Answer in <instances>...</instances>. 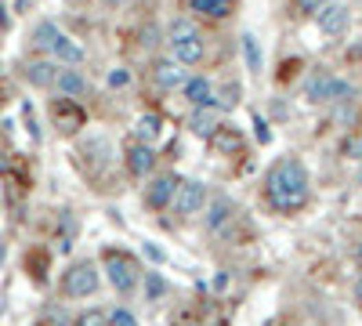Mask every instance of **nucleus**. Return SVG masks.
Masks as SVG:
<instances>
[{
    "label": "nucleus",
    "instance_id": "obj_2",
    "mask_svg": "<svg viewBox=\"0 0 362 326\" xmlns=\"http://www.w3.org/2000/svg\"><path fill=\"white\" fill-rule=\"evenodd\" d=\"M301 91H304V98H308L312 105H326V102H333V105H348V102H355V95H359L344 77H337V73H330V69H315V73H308Z\"/></svg>",
    "mask_w": 362,
    "mask_h": 326
},
{
    "label": "nucleus",
    "instance_id": "obj_29",
    "mask_svg": "<svg viewBox=\"0 0 362 326\" xmlns=\"http://www.w3.org/2000/svg\"><path fill=\"white\" fill-rule=\"evenodd\" d=\"M127 84H131V73L127 69H112L109 73V87H127Z\"/></svg>",
    "mask_w": 362,
    "mask_h": 326
},
{
    "label": "nucleus",
    "instance_id": "obj_13",
    "mask_svg": "<svg viewBox=\"0 0 362 326\" xmlns=\"http://www.w3.org/2000/svg\"><path fill=\"white\" fill-rule=\"evenodd\" d=\"M181 91H185V102L189 109H200V105H214V84L206 77H189L181 84Z\"/></svg>",
    "mask_w": 362,
    "mask_h": 326
},
{
    "label": "nucleus",
    "instance_id": "obj_31",
    "mask_svg": "<svg viewBox=\"0 0 362 326\" xmlns=\"http://www.w3.org/2000/svg\"><path fill=\"white\" fill-rule=\"evenodd\" d=\"M145 254H149L152 261H163V254H160V250H156V247H152V243H145Z\"/></svg>",
    "mask_w": 362,
    "mask_h": 326
},
{
    "label": "nucleus",
    "instance_id": "obj_16",
    "mask_svg": "<svg viewBox=\"0 0 362 326\" xmlns=\"http://www.w3.org/2000/svg\"><path fill=\"white\" fill-rule=\"evenodd\" d=\"M232 210L236 207H232L228 199H210V207H206V232H214V236L225 232L232 225Z\"/></svg>",
    "mask_w": 362,
    "mask_h": 326
},
{
    "label": "nucleus",
    "instance_id": "obj_18",
    "mask_svg": "<svg viewBox=\"0 0 362 326\" xmlns=\"http://www.w3.org/2000/svg\"><path fill=\"white\" fill-rule=\"evenodd\" d=\"M51 55H55V58L62 62V66H80V62H84V47L76 44L73 36L62 33V36H58V44L51 47Z\"/></svg>",
    "mask_w": 362,
    "mask_h": 326
},
{
    "label": "nucleus",
    "instance_id": "obj_10",
    "mask_svg": "<svg viewBox=\"0 0 362 326\" xmlns=\"http://www.w3.org/2000/svg\"><path fill=\"white\" fill-rule=\"evenodd\" d=\"M206 142H210L221 156H239V153H243V145H247V142H243V134L232 127V123H217V131L206 138Z\"/></svg>",
    "mask_w": 362,
    "mask_h": 326
},
{
    "label": "nucleus",
    "instance_id": "obj_5",
    "mask_svg": "<svg viewBox=\"0 0 362 326\" xmlns=\"http://www.w3.org/2000/svg\"><path fill=\"white\" fill-rule=\"evenodd\" d=\"M206 203H210V192H206V185L203 181H181L178 185V192L171 199V207H174V214L178 218H192V214H203Z\"/></svg>",
    "mask_w": 362,
    "mask_h": 326
},
{
    "label": "nucleus",
    "instance_id": "obj_35",
    "mask_svg": "<svg viewBox=\"0 0 362 326\" xmlns=\"http://www.w3.org/2000/svg\"><path fill=\"white\" fill-rule=\"evenodd\" d=\"M359 181H362V167H359Z\"/></svg>",
    "mask_w": 362,
    "mask_h": 326
},
{
    "label": "nucleus",
    "instance_id": "obj_34",
    "mask_svg": "<svg viewBox=\"0 0 362 326\" xmlns=\"http://www.w3.org/2000/svg\"><path fill=\"white\" fill-rule=\"evenodd\" d=\"M206 326H228V323H221V319H214V323H206Z\"/></svg>",
    "mask_w": 362,
    "mask_h": 326
},
{
    "label": "nucleus",
    "instance_id": "obj_33",
    "mask_svg": "<svg viewBox=\"0 0 362 326\" xmlns=\"http://www.w3.org/2000/svg\"><path fill=\"white\" fill-rule=\"evenodd\" d=\"M106 4H116V8H120V4H127V0H106Z\"/></svg>",
    "mask_w": 362,
    "mask_h": 326
},
{
    "label": "nucleus",
    "instance_id": "obj_22",
    "mask_svg": "<svg viewBox=\"0 0 362 326\" xmlns=\"http://www.w3.org/2000/svg\"><path fill=\"white\" fill-rule=\"evenodd\" d=\"M160 127H163V120L152 116V112H145V116L134 123V138H138V142H149V145H152V142L160 138Z\"/></svg>",
    "mask_w": 362,
    "mask_h": 326
},
{
    "label": "nucleus",
    "instance_id": "obj_15",
    "mask_svg": "<svg viewBox=\"0 0 362 326\" xmlns=\"http://www.w3.org/2000/svg\"><path fill=\"white\" fill-rule=\"evenodd\" d=\"M239 51H243V66L250 69V77L265 69V51H261V40H257L254 33H243L239 36Z\"/></svg>",
    "mask_w": 362,
    "mask_h": 326
},
{
    "label": "nucleus",
    "instance_id": "obj_20",
    "mask_svg": "<svg viewBox=\"0 0 362 326\" xmlns=\"http://www.w3.org/2000/svg\"><path fill=\"white\" fill-rule=\"evenodd\" d=\"M189 8L206 18H228L236 11V0H189Z\"/></svg>",
    "mask_w": 362,
    "mask_h": 326
},
{
    "label": "nucleus",
    "instance_id": "obj_30",
    "mask_svg": "<svg viewBox=\"0 0 362 326\" xmlns=\"http://www.w3.org/2000/svg\"><path fill=\"white\" fill-rule=\"evenodd\" d=\"M225 286H228V275L217 272V275H214V290H225Z\"/></svg>",
    "mask_w": 362,
    "mask_h": 326
},
{
    "label": "nucleus",
    "instance_id": "obj_19",
    "mask_svg": "<svg viewBox=\"0 0 362 326\" xmlns=\"http://www.w3.org/2000/svg\"><path fill=\"white\" fill-rule=\"evenodd\" d=\"M55 77H58L55 62H29V66H25V80L33 87H55Z\"/></svg>",
    "mask_w": 362,
    "mask_h": 326
},
{
    "label": "nucleus",
    "instance_id": "obj_25",
    "mask_svg": "<svg viewBox=\"0 0 362 326\" xmlns=\"http://www.w3.org/2000/svg\"><path fill=\"white\" fill-rule=\"evenodd\" d=\"M145 294H149V301H160L167 294V283L160 272H145Z\"/></svg>",
    "mask_w": 362,
    "mask_h": 326
},
{
    "label": "nucleus",
    "instance_id": "obj_4",
    "mask_svg": "<svg viewBox=\"0 0 362 326\" xmlns=\"http://www.w3.org/2000/svg\"><path fill=\"white\" fill-rule=\"evenodd\" d=\"M101 265H106V275H109V283H112L116 294L131 297L138 290L141 272H138V261L131 254H123V250H106V254H101Z\"/></svg>",
    "mask_w": 362,
    "mask_h": 326
},
{
    "label": "nucleus",
    "instance_id": "obj_32",
    "mask_svg": "<svg viewBox=\"0 0 362 326\" xmlns=\"http://www.w3.org/2000/svg\"><path fill=\"white\" fill-rule=\"evenodd\" d=\"M355 297L362 301V275H359V279H355Z\"/></svg>",
    "mask_w": 362,
    "mask_h": 326
},
{
    "label": "nucleus",
    "instance_id": "obj_12",
    "mask_svg": "<svg viewBox=\"0 0 362 326\" xmlns=\"http://www.w3.org/2000/svg\"><path fill=\"white\" fill-rule=\"evenodd\" d=\"M217 123H221V109L217 105H200V109H192V116H189V131L196 138H210L217 131Z\"/></svg>",
    "mask_w": 362,
    "mask_h": 326
},
{
    "label": "nucleus",
    "instance_id": "obj_23",
    "mask_svg": "<svg viewBox=\"0 0 362 326\" xmlns=\"http://www.w3.org/2000/svg\"><path fill=\"white\" fill-rule=\"evenodd\" d=\"M239 95H243V87L236 80H228V84H221V91H214V105L221 112H228V109L239 105Z\"/></svg>",
    "mask_w": 362,
    "mask_h": 326
},
{
    "label": "nucleus",
    "instance_id": "obj_17",
    "mask_svg": "<svg viewBox=\"0 0 362 326\" xmlns=\"http://www.w3.org/2000/svg\"><path fill=\"white\" fill-rule=\"evenodd\" d=\"M55 120L62 131H76L84 123V112L76 109V98H58L55 102Z\"/></svg>",
    "mask_w": 362,
    "mask_h": 326
},
{
    "label": "nucleus",
    "instance_id": "obj_21",
    "mask_svg": "<svg viewBox=\"0 0 362 326\" xmlns=\"http://www.w3.org/2000/svg\"><path fill=\"white\" fill-rule=\"evenodd\" d=\"M58 36H62V29L55 26V22H36V29H33V44L40 47V51H51V47L58 44Z\"/></svg>",
    "mask_w": 362,
    "mask_h": 326
},
{
    "label": "nucleus",
    "instance_id": "obj_3",
    "mask_svg": "<svg viewBox=\"0 0 362 326\" xmlns=\"http://www.w3.org/2000/svg\"><path fill=\"white\" fill-rule=\"evenodd\" d=\"M167 40H171L174 62H181L185 69L200 66L203 55H206V40H203V33L192 18H174L171 26H167Z\"/></svg>",
    "mask_w": 362,
    "mask_h": 326
},
{
    "label": "nucleus",
    "instance_id": "obj_11",
    "mask_svg": "<svg viewBox=\"0 0 362 326\" xmlns=\"http://www.w3.org/2000/svg\"><path fill=\"white\" fill-rule=\"evenodd\" d=\"M55 91H58L62 98H80V95H87V80H84V73L76 69V66H58Z\"/></svg>",
    "mask_w": 362,
    "mask_h": 326
},
{
    "label": "nucleus",
    "instance_id": "obj_28",
    "mask_svg": "<svg viewBox=\"0 0 362 326\" xmlns=\"http://www.w3.org/2000/svg\"><path fill=\"white\" fill-rule=\"evenodd\" d=\"M293 4H297V11H301V15H319L326 0H293Z\"/></svg>",
    "mask_w": 362,
    "mask_h": 326
},
{
    "label": "nucleus",
    "instance_id": "obj_27",
    "mask_svg": "<svg viewBox=\"0 0 362 326\" xmlns=\"http://www.w3.org/2000/svg\"><path fill=\"white\" fill-rule=\"evenodd\" d=\"M254 131H257V142L268 145L272 142V131H268V120L261 116V112H254Z\"/></svg>",
    "mask_w": 362,
    "mask_h": 326
},
{
    "label": "nucleus",
    "instance_id": "obj_6",
    "mask_svg": "<svg viewBox=\"0 0 362 326\" xmlns=\"http://www.w3.org/2000/svg\"><path fill=\"white\" fill-rule=\"evenodd\" d=\"M98 265L95 261H76V265L66 272V283H62V290H66V297H90L98 294Z\"/></svg>",
    "mask_w": 362,
    "mask_h": 326
},
{
    "label": "nucleus",
    "instance_id": "obj_26",
    "mask_svg": "<svg viewBox=\"0 0 362 326\" xmlns=\"http://www.w3.org/2000/svg\"><path fill=\"white\" fill-rule=\"evenodd\" d=\"M109 326H138V319H134L131 308H112L109 312Z\"/></svg>",
    "mask_w": 362,
    "mask_h": 326
},
{
    "label": "nucleus",
    "instance_id": "obj_8",
    "mask_svg": "<svg viewBox=\"0 0 362 326\" xmlns=\"http://www.w3.org/2000/svg\"><path fill=\"white\" fill-rule=\"evenodd\" d=\"M123 156H127V171H131L134 178H149V174L156 171V149H152L149 142H138L134 138Z\"/></svg>",
    "mask_w": 362,
    "mask_h": 326
},
{
    "label": "nucleus",
    "instance_id": "obj_7",
    "mask_svg": "<svg viewBox=\"0 0 362 326\" xmlns=\"http://www.w3.org/2000/svg\"><path fill=\"white\" fill-rule=\"evenodd\" d=\"M315 26L326 33V36H333V40H337V36H344L348 33V26H352V8L348 4H322V11L315 15Z\"/></svg>",
    "mask_w": 362,
    "mask_h": 326
},
{
    "label": "nucleus",
    "instance_id": "obj_24",
    "mask_svg": "<svg viewBox=\"0 0 362 326\" xmlns=\"http://www.w3.org/2000/svg\"><path fill=\"white\" fill-rule=\"evenodd\" d=\"M73 326H109V312H101V308H87L76 316Z\"/></svg>",
    "mask_w": 362,
    "mask_h": 326
},
{
    "label": "nucleus",
    "instance_id": "obj_36",
    "mask_svg": "<svg viewBox=\"0 0 362 326\" xmlns=\"http://www.w3.org/2000/svg\"><path fill=\"white\" fill-rule=\"evenodd\" d=\"M185 326H196V323H185Z\"/></svg>",
    "mask_w": 362,
    "mask_h": 326
},
{
    "label": "nucleus",
    "instance_id": "obj_1",
    "mask_svg": "<svg viewBox=\"0 0 362 326\" xmlns=\"http://www.w3.org/2000/svg\"><path fill=\"white\" fill-rule=\"evenodd\" d=\"M265 196L272 210H279V214H297V210H304V203L312 199V178H308L304 163L301 160H276L268 167V178H265Z\"/></svg>",
    "mask_w": 362,
    "mask_h": 326
},
{
    "label": "nucleus",
    "instance_id": "obj_14",
    "mask_svg": "<svg viewBox=\"0 0 362 326\" xmlns=\"http://www.w3.org/2000/svg\"><path fill=\"white\" fill-rule=\"evenodd\" d=\"M152 80H156V87H163V91H174V87H181L189 77H185V66L174 58L167 62H156V69H152Z\"/></svg>",
    "mask_w": 362,
    "mask_h": 326
},
{
    "label": "nucleus",
    "instance_id": "obj_9",
    "mask_svg": "<svg viewBox=\"0 0 362 326\" xmlns=\"http://www.w3.org/2000/svg\"><path fill=\"white\" fill-rule=\"evenodd\" d=\"M178 185H181V178L174 171H163L156 181L145 189V199H149V207L152 210H163V207H171V199H174V192H178Z\"/></svg>",
    "mask_w": 362,
    "mask_h": 326
}]
</instances>
